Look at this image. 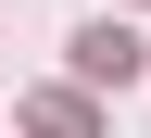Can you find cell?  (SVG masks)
<instances>
[{
  "mask_svg": "<svg viewBox=\"0 0 151 138\" xmlns=\"http://www.w3.org/2000/svg\"><path fill=\"white\" fill-rule=\"evenodd\" d=\"M139 63H151V50H139L126 25H76V75H88V88H126Z\"/></svg>",
  "mask_w": 151,
  "mask_h": 138,
  "instance_id": "obj_1",
  "label": "cell"
},
{
  "mask_svg": "<svg viewBox=\"0 0 151 138\" xmlns=\"http://www.w3.org/2000/svg\"><path fill=\"white\" fill-rule=\"evenodd\" d=\"M25 126H38V138H101V126H88V101H38Z\"/></svg>",
  "mask_w": 151,
  "mask_h": 138,
  "instance_id": "obj_2",
  "label": "cell"
}]
</instances>
